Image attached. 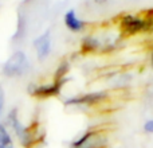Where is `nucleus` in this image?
Returning <instances> with one entry per match:
<instances>
[{
  "instance_id": "obj_7",
  "label": "nucleus",
  "mask_w": 153,
  "mask_h": 148,
  "mask_svg": "<svg viewBox=\"0 0 153 148\" xmlns=\"http://www.w3.org/2000/svg\"><path fill=\"white\" fill-rule=\"evenodd\" d=\"M34 47L36 51V55L39 61H45L46 58H48L51 53V47H53V42H51V35L50 32H45L40 37H38L34 40Z\"/></svg>"
},
{
  "instance_id": "obj_13",
  "label": "nucleus",
  "mask_w": 153,
  "mask_h": 148,
  "mask_svg": "<svg viewBox=\"0 0 153 148\" xmlns=\"http://www.w3.org/2000/svg\"><path fill=\"white\" fill-rule=\"evenodd\" d=\"M151 66H152V69H153V47H152V50H151Z\"/></svg>"
},
{
  "instance_id": "obj_2",
  "label": "nucleus",
  "mask_w": 153,
  "mask_h": 148,
  "mask_svg": "<svg viewBox=\"0 0 153 148\" xmlns=\"http://www.w3.org/2000/svg\"><path fill=\"white\" fill-rule=\"evenodd\" d=\"M8 124L15 132L19 143L22 144L23 148H31L38 141V129H35L34 127H26L22 124L20 119H19V112L16 108H13L8 113Z\"/></svg>"
},
{
  "instance_id": "obj_1",
  "label": "nucleus",
  "mask_w": 153,
  "mask_h": 148,
  "mask_svg": "<svg viewBox=\"0 0 153 148\" xmlns=\"http://www.w3.org/2000/svg\"><path fill=\"white\" fill-rule=\"evenodd\" d=\"M118 28L121 38H130L134 35L143 34V32H151V22L145 16L133 15V13H125L118 19Z\"/></svg>"
},
{
  "instance_id": "obj_11",
  "label": "nucleus",
  "mask_w": 153,
  "mask_h": 148,
  "mask_svg": "<svg viewBox=\"0 0 153 148\" xmlns=\"http://www.w3.org/2000/svg\"><path fill=\"white\" fill-rule=\"evenodd\" d=\"M143 129H144V132L148 133V135H153V119H149L144 123Z\"/></svg>"
},
{
  "instance_id": "obj_6",
  "label": "nucleus",
  "mask_w": 153,
  "mask_h": 148,
  "mask_svg": "<svg viewBox=\"0 0 153 148\" xmlns=\"http://www.w3.org/2000/svg\"><path fill=\"white\" fill-rule=\"evenodd\" d=\"M30 70V64L26 54L22 51H16L13 55L7 59L3 67V74L5 77H22Z\"/></svg>"
},
{
  "instance_id": "obj_9",
  "label": "nucleus",
  "mask_w": 153,
  "mask_h": 148,
  "mask_svg": "<svg viewBox=\"0 0 153 148\" xmlns=\"http://www.w3.org/2000/svg\"><path fill=\"white\" fill-rule=\"evenodd\" d=\"M0 148H15L7 125H4L3 123H0Z\"/></svg>"
},
{
  "instance_id": "obj_10",
  "label": "nucleus",
  "mask_w": 153,
  "mask_h": 148,
  "mask_svg": "<svg viewBox=\"0 0 153 148\" xmlns=\"http://www.w3.org/2000/svg\"><path fill=\"white\" fill-rule=\"evenodd\" d=\"M70 62L67 59H63L61 64L58 65L55 73H54V81H62V79H67V74L70 72Z\"/></svg>"
},
{
  "instance_id": "obj_4",
  "label": "nucleus",
  "mask_w": 153,
  "mask_h": 148,
  "mask_svg": "<svg viewBox=\"0 0 153 148\" xmlns=\"http://www.w3.org/2000/svg\"><path fill=\"white\" fill-rule=\"evenodd\" d=\"M66 82L67 79H62V81H54L53 79L48 84H30L27 92H28V94L31 97L39 98V100L53 98L61 94Z\"/></svg>"
},
{
  "instance_id": "obj_5",
  "label": "nucleus",
  "mask_w": 153,
  "mask_h": 148,
  "mask_svg": "<svg viewBox=\"0 0 153 148\" xmlns=\"http://www.w3.org/2000/svg\"><path fill=\"white\" fill-rule=\"evenodd\" d=\"M110 98V93L106 90H97V92H90L85 93V94H79L70 97L65 101L66 106H97L100 104H103L105 101H108Z\"/></svg>"
},
{
  "instance_id": "obj_3",
  "label": "nucleus",
  "mask_w": 153,
  "mask_h": 148,
  "mask_svg": "<svg viewBox=\"0 0 153 148\" xmlns=\"http://www.w3.org/2000/svg\"><path fill=\"white\" fill-rule=\"evenodd\" d=\"M70 148H109V135L105 129H87L73 140Z\"/></svg>"
},
{
  "instance_id": "obj_8",
  "label": "nucleus",
  "mask_w": 153,
  "mask_h": 148,
  "mask_svg": "<svg viewBox=\"0 0 153 148\" xmlns=\"http://www.w3.org/2000/svg\"><path fill=\"white\" fill-rule=\"evenodd\" d=\"M63 22H65L66 28L71 32H82L87 26L86 22L82 20V19H79L78 16H76L74 10H69L66 13H65Z\"/></svg>"
},
{
  "instance_id": "obj_12",
  "label": "nucleus",
  "mask_w": 153,
  "mask_h": 148,
  "mask_svg": "<svg viewBox=\"0 0 153 148\" xmlns=\"http://www.w3.org/2000/svg\"><path fill=\"white\" fill-rule=\"evenodd\" d=\"M4 102H5V98H4V92H3V89H1V87H0V116H1L3 108H4Z\"/></svg>"
}]
</instances>
